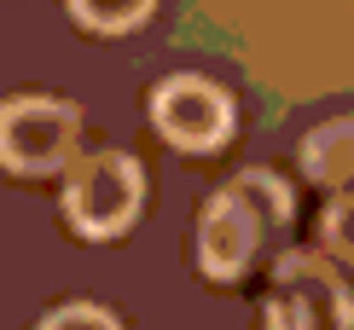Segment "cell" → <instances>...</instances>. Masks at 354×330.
<instances>
[{"instance_id": "1", "label": "cell", "mask_w": 354, "mask_h": 330, "mask_svg": "<svg viewBox=\"0 0 354 330\" xmlns=\"http://www.w3.org/2000/svg\"><path fill=\"white\" fill-rule=\"evenodd\" d=\"M290 186L268 168H244L203 203L198 215V266L203 278H239L250 273L261 249H273L290 226Z\"/></svg>"}, {"instance_id": "2", "label": "cell", "mask_w": 354, "mask_h": 330, "mask_svg": "<svg viewBox=\"0 0 354 330\" xmlns=\"http://www.w3.org/2000/svg\"><path fill=\"white\" fill-rule=\"evenodd\" d=\"M82 139V110L70 99H47V93H18L0 104V168L6 174H58L70 168Z\"/></svg>"}, {"instance_id": "3", "label": "cell", "mask_w": 354, "mask_h": 330, "mask_svg": "<svg viewBox=\"0 0 354 330\" xmlns=\"http://www.w3.org/2000/svg\"><path fill=\"white\" fill-rule=\"evenodd\" d=\"M145 203V174L128 151H93L64 179V220L82 237H116Z\"/></svg>"}, {"instance_id": "4", "label": "cell", "mask_w": 354, "mask_h": 330, "mask_svg": "<svg viewBox=\"0 0 354 330\" xmlns=\"http://www.w3.org/2000/svg\"><path fill=\"white\" fill-rule=\"evenodd\" d=\"M268 330H354V295L326 255H279Z\"/></svg>"}, {"instance_id": "5", "label": "cell", "mask_w": 354, "mask_h": 330, "mask_svg": "<svg viewBox=\"0 0 354 330\" xmlns=\"http://www.w3.org/2000/svg\"><path fill=\"white\" fill-rule=\"evenodd\" d=\"M151 128L174 151H215L232 139V99L203 76H169L151 87Z\"/></svg>"}, {"instance_id": "6", "label": "cell", "mask_w": 354, "mask_h": 330, "mask_svg": "<svg viewBox=\"0 0 354 330\" xmlns=\"http://www.w3.org/2000/svg\"><path fill=\"white\" fill-rule=\"evenodd\" d=\"M297 162L314 186H354V116H331V122L308 128Z\"/></svg>"}, {"instance_id": "7", "label": "cell", "mask_w": 354, "mask_h": 330, "mask_svg": "<svg viewBox=\"0 0 354 330\" xmlns=\"http://www.w3.org/2000/svg\"><path fill=\"white\" fill-rule=\"evenodd\" d=\"M157 0H70V12H76L82 29H93V35H122V29H140L151 18Z\"/></svg>"}, {"instance_id": "8", "label": "cell", "mask_w": 354, "mask_h": 330, "mask_svg": "<svg viewBox=\"0 0 354 330\" xmlns=\"http://www.w3.org/2000/svg\"><path fill=\"white\" fill-rule=\"evenodd\" d=\"M319 232H326V249L337 255V261H348V266H354V191H343V197L326 208Z\"/></svg>"}, {"instance_id": "9", "label": "cell", "mask_w": 354, "mask_h": 330, "mask_svg": "<svg viewBox=\"0 0 354 330\" xmlns=\"http://www.w3.org/2000/svg\"><path fill=\"white\" fill-rule=\"evenodd\" d=\"M35 330H122V324H116L105 307H93V302H64V307H53Z\"/></svg>"}]
</instances>
